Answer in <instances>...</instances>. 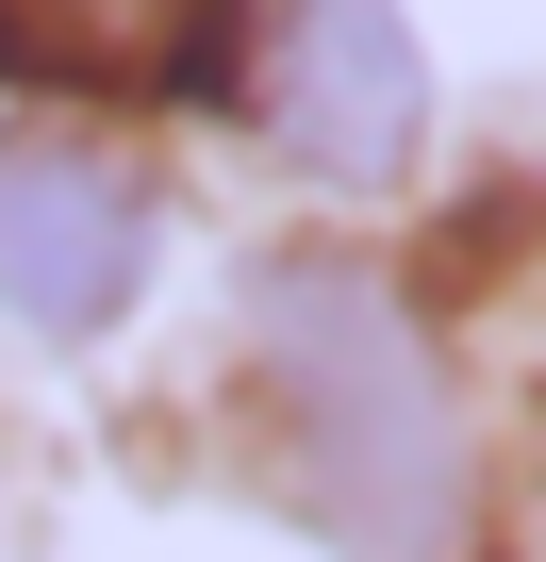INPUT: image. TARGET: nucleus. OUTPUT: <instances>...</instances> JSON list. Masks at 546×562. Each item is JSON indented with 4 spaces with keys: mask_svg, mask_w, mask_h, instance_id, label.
Segmentation results:
<instances>
[{
    "mask_svg": "<svg viewBox=\"0 0 546 562\" xmlns=\"http://www.w3.org/2000/svg\"><path fill=\"white\" fill-rule=\"evenodd\" d=\"M497 562H546V496H530V513H513V529H497Z\"/></svg>",
    "mask_w": 546,
    "mask_h": 562,
    "instance_id": "5",
    "label": "nucleus"
},
{
    "mask_svg": "<svg viewBox=\"0 0 546 562\" xmlns=\"http://www.w3.org/2000/svg\"><path fill=\"white\" fill-rule=\"evenodd\" d=\"M149 281V182L100 166L83 133H0V315L83 348Z\"/></svg>",
    "mask_w": 546,
    "mask_h": 562,
    "instance_id": "2",
    "label": "nucleus"
},
{
    "mask_svg": "<svg viewBox=\"0 0 546 562\" xmlns=\"http://www.w3.org/2000/svg\"><path fill=\"white\" fill-rule=\"evenodd\" d=\"M248 67V0H0L18 100H215Z\"/></svg>",
    "mask_w": 546,
    "mask_h": 562,
    "instance_id": "4",
    "label": "nucleus"
},
{
    "mask_svg": "<svg viewBox=\"0 0 546 562\" xmlns=\"http://www.w3.org/2000/svg\"><path fill=\"white\" fill-rule=\"evenodd\" d=\"M265 348V414H282L299 496L332 513L348 562H447L464 546V414L447 364L414 348V315L381 299L365 265H282L248 299Z\"/></svg>",
    "mask_w": 546,
    "mask_h": 562,
    "instance_id": "1",
    "label": "nucleus"
},
{
    "mask_svg": "<svg viewBox=\"0 0 546 562\" xmlns=\"http://www.w3.org/2000/svg\"><path fill=\"white\" fill-rule=\"evenodd\" d=\"M431 133V50L398 0H282L265 50V149L299 182H398Z\"/></svg>",
    "mask_w": 546,
    "mask_h": 562,
    "instance_id": "3",
    "label": "nucleus"
}]
</instances>
